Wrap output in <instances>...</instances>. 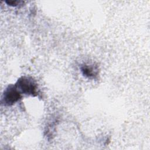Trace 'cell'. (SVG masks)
Wrapping results in <instances>:
<instances>
[{
    "mask_svg": "<svg viewBox=\"0 0 150 150\" xmlns=\"http://www.w3.org/2000/svg\"><path fill=\"white\" fill-rule=\"evenodd\" d=\"M21 93L15 84H10L4 91L2 102L5 105H12L21 98Z\"/></svg>",
    "mask_w": 150,
    "mask_h": 150,
    "instance_id": "7a4b0ae2",
    "label": "cell"
},
{
    "mask_svg": "<svg viewBox=\"0 0 150 150\" xmlns=\"http://www.w3.org/2000/svg\"><path fill=\"white\" fill-rule=\"evenodd\" d=\"M15 85L23 94L33 97L38 95V84L36 81L31 77H21L17 80Z\"/></svg>",
    "mask_w": 150,
    "mask_h": 150,
    "instance_id": "6da1fadb",
    "label": "cell"
},
{
    "mask_svg": "<svg viewBox=\"0 0 150 150\" xmlns=\"http://www.w3.org/2000/svg\"><path fill=\"white\" fill-rule=\"evenodd\" d=\"M80 69L83 75L88 79H94L98 75L97 66L93 64H83L81 66Z\"/></svg>",
    "mask_w": 150,
    "mask_h": 150,
    "instance_id": "3957f363",
    "label": "cell"
},
{
    "mask_svg": "<svg viewBox=\"0 0 150 150\" xmlns=\"http://www.w3.org/2000/svg\"><path fill=\"white\" fill-rule=\"evenodd\" d=\"M23 2L22 1H6L5 3L7 4L8 5L12 6H17L21 4H22Z\"/></svg>",
    "mask_w": 150,
    "mask_h": 150,
    "instance_id": "277c9868",
    "label": "cell"
}]
</instances>
